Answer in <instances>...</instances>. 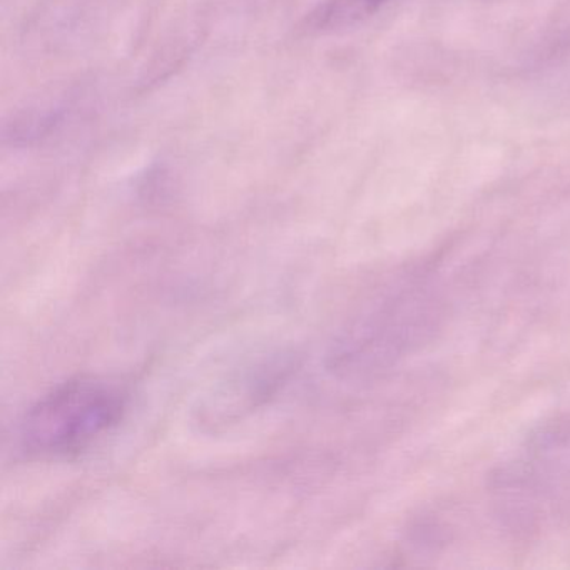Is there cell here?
<instances>
[{
    "mask_svg": "<svg viewBox=\"0 0 570 570\" xmlns=\"http://www.w3.org/2000/svg\"><path fill=\"white\" fill-rule=\"evenodd\" d=\"M390 0H325L306 19V31L315 35L352 29L382 11Z\"/></svg>",
    "mask_w": 570,
    "mask_h": 570,
    "instance_id": "7a4b0ae2",
    "label": "cell"
},
{
    "mask_svg": "<svg viewBox=\"0 0 570 570\" xmlns=\"http://www.w3.org/2000/svg\"><path fill=\"white\" fill-rule=\"evenodd\" d=\"M128 395L118 383L82 376L46 393L21 423L31 455L68 456L88 449L122 420Z\"/></svg>",
    "mask_w": 570,
    "mask_h": 570,
    "instance_id": "6da1fadb",
    "label": "cell"
}]
</instances>
